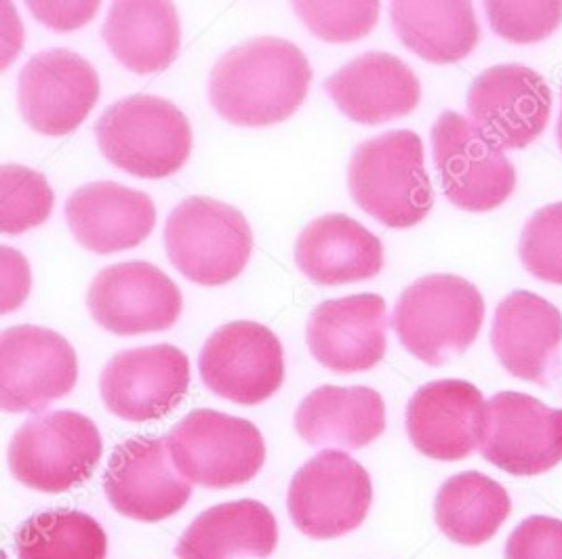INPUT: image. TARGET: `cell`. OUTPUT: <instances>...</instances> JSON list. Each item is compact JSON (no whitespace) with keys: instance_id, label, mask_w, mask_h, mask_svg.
<instances>
[{"instance_id":"44dd1931","label":"cell","mask_w":562,"mask_h":559,"mask_svg":"<svg viewBox=\"0 0 562 559\" xmlns=\"http://www.w3.org/2000/svg\"><path fill=\"white\" fill-rule=\"evenodd\" d=\"M66 219L78 244L98 254L139 247L156 226L153 198L114 181L78 187L66 204Z\"/></svg>"},{"instance_id":"cb8c5ba5","label":"cell","mask_w":562,"mask_h":559,"mask_svg":"<svg viewBox=\"0 0 562 559\" xmlns=\"http://www.w3.org/2000/svg\"><path fill=\"white\" fill-rule=\"evenodd\" d=\"M295 430L314 448L335 446L357 450L384 433V398L362 385H323L297 408Z\"/></svg>"},{"instance_id":"277c9868","label":"cell","mask_w":562,"mask_h":559,"mask_svg":"<svg viewBox=\"0 0 562 559\" xmlns=\"http://www.w3.org/2000/svg\"><path fill=\"white\" fill-rule=\"evenodd\" d=\"M95 137L108 162L128 175H176L192 152V127L176 103L131 95L105 107Z\"/></svg>"},{"instance_id":"6da1fadb","label":"cell","mask_w":562,"mask_h":559,"mask_svg":"<svg viewBox=\"0 0 562 559\" xmlns=\"http://www.w3.org/2000/svg\"><path fill=\"white\" fill-rule=\"evenodd\" d=\"M310 82L312 68L300 47L277 36H259L217 59L209 98L232 125L270 127L300 110Z\"/></svg>"},{"instance_id":"30bf717a","label":"cell","mask_w":562,"mask_h":559,"mask_svg":"<svg viewBox=\"0 0 562 559\" xmlns=\"http://www.w3.org/2000/svg\"><path fill=\"white\" fill-rule=\"evenodd\" d=\"M479 450L510 476H541L561 465L562 410L518 391L495 393L485 404Z\"/></svg>"},{"instance_id":"484cf974","label":"cell","mask_w":562,"mask_h":559,"mask_svg":"<svg viewBox=\"0 0 562 559\" xmlns=\"http://www.w3.org/2000/svg\"><path fill=\"white\" fill-rule=\"evenodd\" d=\"M102 34L112 55L135 75L167 70L181 45L176 7L156 0L114 2Z\"/></svg>"},{"instance_id":"7a4b0ae2","label":"cell","mask_w":562,"mask_h":559,"mask_svg":"<svg viewBox=\"0 0 562 559\" xmlns=\"http://www.w3.org/2000/svg\"><path fill=\"white\" fill-rule=\"evenodd\" d=\"M348 181L355 203L387 228H413L435 206L424 144L413 130H387L362 141L352 156Z\"/></svg>"},{"instance_id":"7c38bea8","label":"cell","mask_w":562,"mask_h":559,"mask_svg":"<svg viewBox=\"0 0 562 559\" xmlns=\"http://www.w3.org/2000/svg\"><path fill=\"white\" fill-rule=\"evenodd\" d=\"M199 368L215 396L256 407L281 389L284 354L268 327L243 320L224 324L206 339Z\"/></svg>"},{"instance_id":"8d00e7d4","label":"cell","mask_w":562,"mask_h":559,"mask_svg":"<svg viewBox=\"0 0 562 559\" xmlns=\"http://www.w3.org/2000/svg\"><path fill=\"white\" fill-rule=\"evenodd\" d=\"M557 135H559V146H561V150H562V112H561V118H559V127H557Z\"/></svg>"},{"instance_id":"7402d4cb","label":"cell","mask_w":562,"mask_h":559,"mask_svg":"<svg viewBox=\"0 0 562 559\" xmlns=\"http://www.w3.org/2000/svg\"><path fill=\"white\" fill-rule=\"evenodd\" d=\"M325 89L335 105L358 125H382L411 114L422 100V82L390 53H362L335 75Z\"/></svg>"},{"instance_id":"9c48e42d","label":"cell","mask_w":562,"mask_h":559,"mask_svg":"<svg viewBox=\"0 0 562 559\" xmlns=\"http://www.w3.org/2000/svg\"><path fill=\"white\" fill-rule=\"evenodd\" d=\"M432 153L445 196L458 208L486 213L506 203L516 171L502 148L458 112H445L432 127Z\"/></svg>"},{"instance_id":"d590c367","label":"cell","mask_w":562,"mask_h":559,"mask_svg":"<svg viewBox=\"0 0 562 559\" xmlns=\"http://www.w3.org/2000/svg\"><path fill=\"white\" fill-rule=\"evenodd\" d=\"M30 290V267L24 254L2 247V311L9 313L11 309L24 304Z\"/></svg>"},{"instance_id":"ffe728a7","label":"cell","mask_w":562,"mask_h":559,"mask_svg":"<svg viewBox=\"0 0 562 559\" xmlns=\"http://www.w3.org/2000/svg\"><path fill=\"white\" fill-rule=\"evenodd\" d=\"M491 345L512 377L543 385L562 350L561 309L536 293H512L495 309Z\"/></svg>"},{"instance_id":"8fae6325","label":"cell","mask_w":562,"mask_h":559,"mask_svg":"<svg viewBox=\"0 0 562 559\" xmlns=\"http://www.w3.org/2000/svg\"><path fill=\"white\" fill-rule=\"evenodd\" d=\"M78 377L75 347L43 327H13L0 336V407L38 412L68 396Z\"/></svg>"},{"instance_id":"4fadbf2b","label":"cell","mask_w":562,"mask_h":559,"mask_svg":"<svg viewBox=\"0 0 562 559\" xmlns=\"http://www.w3.org/2000/svg\"><path fill=\"white\" fill-rule=\"evenodd\" d=\"M468 112L474 127L497 148L522 150L548 127L552 91L536 70L502 64L472 82Z\"/></svg>"},{"instance_id":"ba28073f","label":"cell","mask_w":562,"mask_h":559,"mask_svg":"<svg viewBox=\"0 0 562 559\" xmlns=\"http://www.w3.org/2000/svg\"><path fill=\"white\" fill-rule=\"evenodd\" d=\"M373 503L367 469L341 450L310 458L289 486V515L300 533L316 540L355 533Z\"/></svg>"},{"instance_id":"ac0fdd59","label":"cell","mask_w":562,"mask_h":559,"mask_svg":"<svg viewBox=\"0 0 562 559\" xmlns=\"http://www.w3.org/2000/svg\"><path fill=\"white\" fill-rule=\"evenodd\" d=\"M385 301L380 295H350L316 307L307 322V347L339 375L375 368L387 350Z\"/></svg>"},{"instance_id":"52a82bcc","label":"cell","mask_w":562,"mask_h":559,"mask_svg":"<svg viewBox=\"0 0 562 559\" xmlns=\"http://www.w3.org/2000/svg\"><path fill=\"white\" fill-rule=\"evenodd\" d=\"M167 446L181 478L205 488L251 482L266 460L263 437L251 421L209 408L181 419Z\"/></svg>"},{"instance_id":"3957f363","label":"cell","mask_w":562,"mask_h":559,"mask_svg":"<svg viewBox=\"0 0 562 559\" xmlns=\"http://www.w3.org/2000/svg\"><path fill=\"white\" fill-rule=\"evenodd\" d=\"M483 320L485 299L472 282L432 274L405 288L394 307L392 327L411 356L440 366L476 341Z\"/></svg>"},{"instance_id":"8992f818","label":"cell","mask_w":562,"mask_h":559,"mask_svg":"<svg viewBox=\"0 0 562 559\" xmlns=\"http://www.w3.org/2000/svg\"><path fill=\"white\" fill-rule=\"evenodd\" d=\"M102 435L95 423L75 410L27 419L9 446V467L18 482L59 494L87 482L102 460Z\"/></svg>"},{"instance_id":"5bb4252c","label":"cell","mask_w":562,"mask_h":559,"mask_svg":"<svg viewBox=\"0 0 562 559\" xmlns=\"http://www.w3.org/2000/svg\"><path fill=\"white\" fill-rule=\"evenodd\" d=\"M100 98L95 68L75 52L36 53L20 72L18 103L30 127L49 137L77 130Z\"/></svg>"},{"instance_id":"836d02e7","label":"cell","mask_w":562,"mask_h":559,"mask_svg":"<svg viewBox=\"0 0 562 559\" xmlns=\"http://www.w3.org/2000/svg\"><path fill=\"white\" fill-rule=\"evenodd\" d=\"M506 559H562V522L533 515L518 524L506 543Z\"/></svg>"},{"instance_id":"83f0119b","label":"cell","mask_w":562,"mask_h":559,"mask_svg":"<svg viewBox=\"0 0 562 559\" xmlns=\"http://www.w3.org/2000/svg\"><path fill=\"white\" fill-rule=\"evenodd\" d=\"M512 511L506 488L485 474L463 471L440 486L435 517L440 533L463 547L491 540Z\"/></svg>"},{"instance_id":"f1b7e54d","label":"cell","mask_w":562,"mask_h":559,"mask_svg":"<svg viewBox=\"0 0 562 559\" xmlns=\"http://www.w3.org/2000/svg\"><path fill=\"white\" fill-rule=\"evenodd\" d=\"M20 559H105L108 538L98 520L80 511H43L15 534Z\"/></svg>"},{"instance_id":"d6a6232c","label":"cell","mask_w":562,"mask_h":559,"mask_svg":"<svg viewBox=\"0 0 562 559\" xmlns=\"http://www.w3.org/2000/svg\"><path fill=\"white\" fill-rule=\"evenodd\" d=\"M491 27L516 45H533L562 24V2H485Z\"/></svg>"},{"instance_id":"e0dca14e","label":"cell","mask_w":562,"mask_h":559,"mask_svg":"<svg viewBox=\"0 0 562 559\" xmlns=\"http://www.w3.org/2000/svg\"><path fill=\"white\" fill-rule=\"evenodd\" d=\"M103 488L110 505L137 522H162L186 507L192 494L167 437H131L121 444L108 463Z\"/></svg>"},{"instance_id":"5b68a950","label":"cell","mask_w":562,"mask_h":559,"mask_svg":"<svg viewBox=\"0 0 562 559\" xmlns=\"http://www.w3.org/2000/svg\"><path fill=\"white\" fill-rule=\"evenodd\" d=\"M165 247L186 278L203 286H220L247 267L254 253V231L238 208L192 196L169 215Z\"/></svg>"},{"instance_id":"2e32d148","label":"cell","mask_w":562,"mask_h":559,"mask_svg":"<svg viewBox=\"0 0 562 559\" xmlns=\"http://www.w3.org/2000/svg\"><path fill=\"white\" fill-rule=\"evenodd\" d=\"M100 387L112 414L131 423H148L181 404L190 387V362L173 345L135 347L105 364Z\"/></svg>"},{"instance_id":"e575fe53","label":"cell","mask_w":562,"mask_h":559,"mask_svg":"<svg viewBox=\"0 0 562 559\" xmlns=\"http://www.w3.org/2000/svg\"><path fill=\"white\" fill-rule=\"evenodd\" d=\"M30 11L53 30H77L93 20L100 2H27Z\"/></svg>"},{"instance_id":"1f68e13d","label":"cell","mask_w":562,"mask_h":559,"mask_svg":"<svg viewBox=\"0 0 562 559\" xmlns=\"http://www.w3.org/2000/svg\"><path fill=\"white\" fill-rule=\"evenodd\" d=\"M520 261L537 280L562 284V203L539 208L520 236Z\"/></svg>"},{"instance_id":"4316f807","label":"cell","mask_w":562,"mask_h":559,"mask_svg":"<svg viewBox=\"0 0 562 559\" xmlns=\"http://www.w3.org/2000/svg\"><path fill=\"white\" fill-rule=\"evenodd\" d=\"M401 43L432 64H456L476 49L481 27L470 2H392Z\"/></svg>"},{"instance_id":"4dcf8cb0","label":"cell","mask_w":562,"mask_h":559,"mask_svg":"<svg viewBox=\"0 0 562 559\" xmlns=\"http://www.w3.org/2000/svg\"><path fill=\"white\" fill-rule=\"evenodd\" d=\"M293 7L304 24L327 43L358 41L380 20V2H295Z\"/></svg>"},{"instance_id":"9a60e30c","label":"cell","mask_w":562,"mask_h":559,"mask_svg":"<svg viewBox=\"0 0 562 559\" xmlns=\"http://www.w3.org/2000/svg\"><path fill=\"white\" fill-rule=\"evenodd\" d=\"M87 306L95 322L114 334H142L171 329L181 316L178 284L146 261L116 263L102 270L89 286Z\"/></svg>"},{"instance_id":"d4e9b609","label":"cell","mask_w":562,"mask_h":559,"mask_svg":"<svg viewBox=\"0 0 562 559\" xmlns=\"http://www.w3.org/2000/svg\"><path fill=\"white\" fill-rule=\"evenodd\" d=\"M279 545L277 517L263 503L234 501L203 511L176 547L179 559L268 558Z\"/></svg>"},{"instance_id":"f546056e","label":"cell","mask_w":562,"mask_h":559,"mask_svg":"<svg viewBox=\"0 0 562 559\" xmlns=\"http://www.w3.org/2000/svg\"><path fill=\"white\" fill-rule=\"evenodd\" d=\"M55 196L45 175L20 167L0 169V229L2 233H24L43 226L52 215Z\"/></svg>"},{"instance_id":"603a6c76","label":"cell","mask_w":562,"mask_h":559,"mask_svg":"<svg viewBox=\"0 0 562 559\" xmlns=\"http://www.w3.org/2000/svg\"><path fill=\"white\" fill-rule=\"evenodd\" d=\"M295 261L312 282L337 286L375 278L384 267V247L352 217L325 215L300 233Z\"/></svg>"},{"instance_id":"d6986e66","label":"cell","mask_w":562,"mask_h":559,"mask_svg":"<svg viewBox=\"0 0 562 559\" xmlns=\"http://www.w3.org/2000/svg\"><path fill=\"white\" fill-rule=\"evenodd\" d=\"M483 412L485 400L476 385L460 379L428 383L407 407L411 444L435 460L470 457L481 444Z\"/></svg>"}]
</instances>
